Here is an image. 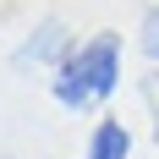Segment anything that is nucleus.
Masks as SVG:
<instances>
[{"label":"nucleus","mask_w":159,"mask_h":159,"mask_svg":"<svg viewBox=\"0 0 159 159\" xmlns=\"http://www.w3.org/2000/svg\"><path fill=\"white\" fill-rule=\"evenodd\" d=\"M115 82H121V39L115 33H93L88 44L66 49L61 61H55V99H61L66 110H88L99 99L115 93Z\"/></svg>","instance_id":"f257e3e1"},{"label":"nucleus","mask_w":159,"mask_h":159,"mask_svg":"<svg viewBox=\"0 0 159 159\" xmlns=\"http://www.w3.org/2000/svg\"><path fill=\"white\" fill-rule=\"evenodd\" d=\"M126 154H132V132L115 115H104L93 126V137H88V159H126Z\"/></svg>","instance_id":"f03ea898"},{"label":"nucleus","mask_w":159,"mask_h":159,"mask_svg":"<svg viewBox=\"0 0 159 159\" xmlns=\"http://www.w3.org/2000/svg\"><path fill=\"white\" fill-rule=\"evenodd\" d=\"M55 49H66V33L49 22V28H39V39H33V44H22V49H16V61H22V66H28V61H49Z\"/></svg>","instance_id":"7ed1b4c3"},{"label":"nucleus","mask_w":159,"mask_h":159,"mask_svg":"<svg viewBox=\"0 0 159 159\" xmlns=\"http://www.w3.org/2000/svg\"><path fill=\"white\" fill-rule=\"evenodd\" d=\"M143 49H148V55L159 61V11L148 16V28H143Z\"/></svg>","instance_id":"20e7f679"}]
</instances>
